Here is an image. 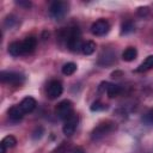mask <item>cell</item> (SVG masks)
Here are the masks:
<instances>
[{
    "label": "cell",
    "mask_w": 153,
    "mask_h": 153,
    "mask_svg": "<svg viewBox=\"0 0 153 153\" xmlns=\"http://www.w3.org/2000/svg\"><path fill=\"white\" fill-rule=\"evenodd\" d=\"M116 129V124L111 121H105V122H102L99 123L93 130H92V134H91V137L92 140H99L102 137H104L105 135L110 134L111 131H114Z\"/></svg>",
    "instance_id": "cell-1"
},
{
    "label": "cell",
    "mask_w": 153,
    "mask_h": 153,
    "mask_svg": "<svg viewBox=\"0 0 153 153\" xmlns=\"http://www.w3.org/2000/svg\"><path fill=\"white\" fill-rule=\"evenodd\" d=\"M0 79L5 84H10L13 86H20L25 81V76L18 72H6L2 71L0 73Z\"/></svg>",
    "instance_id": "cell-2"
},
{
    "label": "cell",
    "mask_w": 153,
    "mask_h": 153,
    "mask_svg": "<svg viewBox=\"0 0 153 153\" xmlns=\"http://www.w3.org/2000/svg\"><path fill=\"white\" fill-rule=\"evenodd\" d=\"M67 38V45L69 48V50L72 51H78L81 50L82 43H81V38H80V32L78 30V27H73L68 31V35L66 36Z\"/></svg>",
    "instance_id": "cell-3"
},
{
    "label": "cell",
    "mask_w": 153,
    "mask_h": 153,
    "mask_svg": "<svg viewBox=\"0 0 153 153\" xmlns=\"http://www.w3.org/2000/svg\"><path fill=\"white\" fill-rule=\"evenodd\" d=\"M67 12H68V4L65 1H54L49 8L50 16L56 20L62 19L67 14Z\"/></svg>",
    "instance_id": "cell-4"
},
{
    "label": "cell",
    "mask_w": 153,
    "mask_h": 153,
    "mask_svg": "<svg viewBox=\"0 0 153 153\" xmlns=\"http://www.w3.org/2000/svg\"><path fill=\"white\" fill-rule=\"evenodd\" d=\"M55 114L60 120H67L73 112V103L68 99L60 102L55 108Z\"/></svg>",
    "instance_id": "cell-5"
},
{
    "label": "cell",
    "mask_w": 153,
    "mask_h": 153,
    "mask_svg": "<svg viewBox=\"0 0 153 153\" xmlns=\"http://www.w3.org/2000/svg\"><path fill=\"white\" fill-rule=\"evenodd\" d=\"M62 91H63L62 84L57 80H51L47 86V97L49 99H56L57 97L61 96Z\"/></svg>",
    "instance_id": "cell-6"
},
{
    "label": "cell",
    "mask_w": 153,
    "mask_h": 153,
    "mask_svg": "<svg viewBox=\"0 0 153 153\" xmlns=\"http://www.w3.org/2000/svg\"><path fill=\"white\" fill-rule=\"evenodd\" d=\"M78 122H79V118L75 114H72L67 120H65V124L62 127V130H63V134L69 136L72 135L75 129H76V126H78Z\"/></svg>",
    "instance_id": "cell-7"
},
{
    "label": "cell",
    "mask_w": 153,
    "mask_h": 153,
    "mask_svg": "<svg viewBox=\"0 0 153 153\" xmlns=\"http://www.w3.org/2000/svg\"><path fill=\"white\" fill-rule=\"evenodd\" d=\"M110 29V25L109 23L105 20V19H99L97 22H94L91 26V32L96 36H103L105 35Z\"/></svg>",
    "instance_id": "cell-8"
},
{
    "label": "cell",
    "mask_w": 153,
    "mask_h": 153,
    "mask_svg": "<svg viewBox=\"0 0 153 153\" xmlns=\"http://www.w3.org/2000/svg\"><path fill=\"white\" fill-rule=\"evenodd\" d=\"M99 91L100 92L105 91L110 98H114V97H117L121 93L122 90H121V87L118 85L110 84V82H102L100 86H99Z\"/></svg>",
    "instance_id": "cell-9"
},
{
    "label": "cell",
    "mask_w": 153,
    "mask_h": 153,
    "mask_svg": "<svg viewBox=\"0 0 153 153\" xmlns=\"http://www.w3.org/2000/svg\"><path fill=\"white\" fill-rule=\"evenodd\" d=\"M36 105H37V103H36L35 98H32V97H25L19 103V108L22 109V111L24 114H29V112L33 111L35 108H36Z\"/></svg>",
    "instance_id": "cell-10"
},
{
    "label": "cell",
    "mask_w": 153,
    "mask_h": 153,
    "mask_svg": "<svg viewBox=\"0 0 153 153\" xmlns=\"http://www.w3.org/2000/svg\"><path fill=\"white\" fill-rule=\"evenodd\" d=\"M23 53L25 54H30L35 50L36 45H37V39L35 37H26L23 42Z\"/></svg>",
    "instance_id": "cell-11"
},
{
    "label": "cell",
    "mask_w": 153,
    "mask_h": 153,
    "mask_svg": "<svg viewBox=\"0 0 153 153\" xmlns=\"http://www.w3.org/2000/svg\"><path fill=\"white\" fill-rule=\"evenodd\" d=\"M23 116H24V112L22 111V109L19 108V105H14V106L10 108V110H8V117H10L11 121L18 122V121H20L23 118Z\"/></svg>",
    "instance_id": "cell-12"
},
{
    "label": "cell",
    "mask_w": 153,
    "mask_h": 153,
    "mask_svg": "<svg viewBox=\"0 0 153 153\" xmlns=\"http://www.w3.org/2000/svg\"><path fill=\"white\" fill-rule=\"evenodd\" d=\"M8 53L12 56L24 55V53H23V43L22 42H12L8 45Z\"/></svg>",
    "instance_id": "cell-13"
},
{
    "label": "cell",
    "mask_w": 153,
    "mask_h": 153,
    "mask_svg": "<svg viewBox=\"0 0 153 153\" xmlns=\"http://www.w3.org/2000/svg\"><path fill=\"white\" fill-rule=\"evenodd\" d=\"M153 68V55H149L147 56L143 62L136 68V72H146V71H149Z\"/></svg>",
    "instance_id": "cell-14"
},
{
    "label": "cell",
    "mask_w": 153,
    "mask_h": 153,
    "mask_svg": "<svg viewBox=\"0 0 153 153\" xmlns=\"http://www.w3.org/2000/svg\"><path fill=\"white\" fill-rule=\"evenodd\" d=\"M136 55H137V50H136L135 48H133V47H129V48H127V49L123 51L122 59H123L124 61L130 62V61H133V60L136 59Z\"/></svg>",
    "instance_id": "cell-15"
},
{
    "label": "cell",
    "mask_w": 153,
    "mask_h": 153,
    "mask_svg": "<svg viewBox=\"0 0 153 153\" xmlns=\"http://www.w3.org/2000/svg\"><path fill=\"white\" fill-rule=\"evenodd\" d=\"M94 50H96V43L93 41H86L85 43H82V47H81L82 54L91 55L94 53Z\"/></svg>",
    "instance_id": "cell-16"
},
{
    "label": "cell",
    "mask_w": 153,
    "mask_h": 153,
    "mask_svg": "<svg viewBox=\"0 0 153 153\" xmlns=\"http://www.w3.org/2000/svg\"><path fill=\"white\" fill-rule=\"evenodd\" d=\"M76 71V65L74 62H67L62 67V73L65 75H72Z\"/></svg>",
    "instance_id": "cell-17"
},
{
    "label": "cell",
    "mask_w": 153,
    "mask_h": 153,
    "mask_svg": "<svg viewBox=\"0 0 153 153\" xmlns=\"http://www.w3.org/2000/svg\"><path fill=\"white\" fill-rule=\"evenodd\" d=\"M16 143H17V139L14 136H12V135L5 136L2 139V141H1V145H4L6 148H12V147L16 146Z\"/></svg>",
    "instance_id": "cell-18"
},
{
    "label": "cell",
    "mask_w": 153,
    "mask_h": 153,
    "mask_svg": "<svg viewBox=\"0 0 153 153\" xmlns=\"http://www.w3.org/2000/svg\"><path fill=\"white\" fill-rule=\"evenodd\" d=\"M134 31V25L131 22H124L121 26V33L122 35H127V33H130Z\"/></svg>",
    "instance_id": "cell-19"
},
{
    "label": "cell",
    "mask_w": 153,
    "mask_h": 153,
    "mask_svg": "<svg viewBox=\"0 0 153 153\" xmlns=\"http://www.w3.org/2000/svg\"><path fill=\"white\" fill-rule=\"evenodd\" d=\"M142 121L147 124H153V109H151L148 112L145 114V116L142 117Z\"/></svg>",
    "instance_id": "cell-20"
},
{
    "label": "cell",
    "mask_w": 153,
    "mask_h": 153,
    "mask_svg": "<svg viewBox=\"0 0 153 153\" xmlns=\"http://www.w3.org/2000/svg\"><path fill=\"white\" fill-rule=\"evenodd\" d=\"M106 106L103 104V103H100V102H94L92 105H91V110L92 111H99V110H104Z\"/></svg>",
    "instance_id": "cell-21"
},
{
    "label": "cell",
    "mask_w": 153,
    "mask_h": 153,
    "mask_svg": "<svg viewBox=\"0 0 153 153\" xmlns=\"http://www.w3.org/2000/svg\"><path fill=\"white\" fill-rule=\"evenodd\" d=\"M148 12H149V8H148L147 6H145V7H139V8H137V14H139V16H147Z\"/></svg>",
    "instance_id": "cell-22"
},
{
    "label": "cell",
    "mask_w": 153,
    "mask_h": 153,
    "mask_svg": "<svg viewBox=\"0 0 153 153\" xmlns=\"http://www.w3.org/2000/svg\"><path fill=\"white\" fill-rule=\"evenodd\" d=\"M16 4L19 5V6H22V7H25V8H29V7L31 6V2H30V1H23V0H19V1H17Z\"/></svg>",
    "instance_id": "cell-23"
},
{
    "label": "cell",
    "mask_w": 153,
    "mask_h": 153,
    "mask_svg": "<svg viewBox=\"0 0 153 153\" xmlns=\"http://www.w3.org/2000/svg\"><path fill=\"white\" fill-rule=\"evenodd\" d=\"M13 23H16V19H14V17H12V16H11V17H7L6 20H5V24H6L7 26H10V27L13 25Z\"/></svg>",
    "instance_id": "cell-24"
},
{
    "label": "cell",
    "mask_w": 153,
    "mask_h": 153,
    "mask_svg": "<svg viewBox=\"0 0 153 153\" xmlns=\"http://www.w3.org/2000/svg\"><path fill=\"white\" fill-rule=\"evenodd\" d=\"M6 149H7V148H6L4 145L0 143V153H6Z\"/></svg>",
    "instance_id": "cell-25"
},
{
    "label": "cell",
    "mask_w": 153,
    "mask_h": 153,
    "mask_svg": "<svg viewBox=\"0 0 153 153\" xmlns=\"http://www.w3.org/2000/svg\"><path fill=\"white\" fill-rule=\"evenodd\" d=\"M73 153H84V152H82V149H80V148H76V149H75Z\"/></svg>",
    "instance_id": "cell-26"
}]
</instances>
